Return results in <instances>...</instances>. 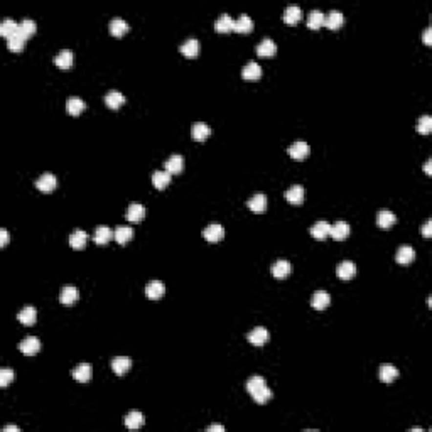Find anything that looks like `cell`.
I'll list each match as a JSON object with an SVG mask.
<instances>
[{"mask_svg":"<svg viewBox=\"0 0 432 432\" xmlns=\"http://www.w3.org/2000/svg\"><path fill=\"white\" fill-rule=\"evenodd\" d=\"M19 31V22L12 21V19H5V21L0 24V34H2L5 39H10L12 36H16Z\"/></svg>","mask_w":432,"mask_h":432,"instance_id":"37","label":"cell"},{"mask_svg":"<svg viewBox=\"0 0 432 432\" xmlns=\"http://www.w3.org/2000/svg\"><path fill=\"white\" fill-rule=\"evenodd\" d=\"M14 380H16L14 370H10V368H2V370H0V387H7L9 383H12Z\"/></svg>","mask_w":432,"mask_h":432,"instance_id":"46","label":"cell"},{"mask_svg":"<svg viewBox=\"0 0 432 432\" xmlns=\"http://www.w3.org/2000/svg\"><path fill=\"white\" fill-rule=\"evenodd\" d=\"M309 232H311V235L316 238V240H326V238L329 237L331 225L327 221H318L311 230H309Z\"/></svg>","mask_w":432,"mask_h":432,"instance_id":"26","label":"cell"},{"mask_svg":"<svg viewBox=\"0 0 432 432\" xmlns=\"http://www.w3.org/2000/svg\"><path fill=\"white\" fill-rule=\"evenodd\" d=\"M145 216V208L140 203H132L127 210V219L132 223H140Z\"/></svg>","mask_w":432,"mask_h":432,"instance_id":"18","label":"cell"},{"mask_svg":"<svg viewBox=\"0 0 432 432\" xmlns=\"http://www.w3.org/2000/svg\"><path fill=\"white\" fill-rule=\"evenodd\" d=\"M415 129H417V132H419V133L427 135V133L432 130V118L429 117V115H424V117H420L419 120H417Z\"/></svg>","mask_w":432,"mask_h":432,"instance_id":"45","label":"cell"},{"mask_svg":"<svg viewBox=\"0 0 432 432\" xmlns=\"http://www.w3.org/2000/svg\"><path fill=\"white\" fill-rule=\"evenodd\" d=\"M287 151L292 159H296V161H302V159H306L309 155V145L304 142V140H297V142H294L292 145H290Z\"/></svg>","mask_w":432,"mask_h":432,"instance_id":"6","label":"cell"},{"mask_svg":"<svg viewBox=\"0 0 432 432\" xmlns=\"http://www.w3.org/2000/svg\"><path fill=\"white\" fill-rule=\"evenodd\" d=\"M247 390H248V393L253 397V400H255L257 404H265V402H269L272 398V395H274V393H272V390L267 387L265 378H262V377L248 378Z\"/></svg>","mask_w":432,"mask_h":432,"instance_id":"1","label":"cell"},{"mask_svg":"<svg viewBox=\"0 0 432 432\" xmlns=\"http://www.w3.org/2000/svg\"><path fill=\"white\" fill-rule=\"evenodd\" d=\"M182 169H184V159H182V155L174 154V155H171V157L167 159L166 171L169 174H179Z\"/></svg>","mask_w":432,"mask_h":432,"instance_id":"24","label":"cell"},{"mask_svg":"<svg viewBox=\"0 0 432 432\" xmlns=\"http://www.w3.org/2000/svg\"><path fill=\"white\" fill-rule=\"evenodd\" d=\"M54 65L61 69H69L73 66V53L69 49H63L54 58Z\"/></svg>","mask_w":432,"mask_h":432,"instance_id":"33","label":"cell"},{"mask_svg":"<svg viewBox=\"0 0 432 432\" xmlns=\"http://www.w3.org/2000/svg\"><path fill=\"white\" fill-rule=\"evenodd\" d=\"M85 108H86L85 102L81 98H78V96H71V98L68 100V103H66V110H68V113L73 115V117H78Z\"/></svg>","mask_w":432,"mask_h":432,"instance_id":"41","label":"cell"},{"mask_svg":"<svg viewBox=\"0 0 432 432\" xmlns=\"http://www.w3.org/2000/svg\"><path fill=\"white\" fill-rule=\"evenodd\" d=\"M336 274L341 281H349V279H353L356 275V265L353 262H349V260H345V262H341L338 265Z\"/></svg>","mask_w":432,"mask_h":432,"instance_id":"12","label":"cell"},{"mask_svg":"<svg viewBox=\"0 0 432 432\" xmlns=\"http://www.w3.org/2000/svg\"><path fill=\"white\" fill-rule=\"evenodd\" d=\"M171 182V174L167 171H155L154 176H152V184L155 186L157 189H166Z\"/></svg>","mask_w":432,"mask_h":432,"instance_id":"40","label":"cell"},{"mask_svg":"<svg viewBox=\"0 0 432 432\" xmlns=\"http://www.w3.org/2000/svg\"><path fill=\"white\" fill-rule=\"evenodd\" d=\"M111 238H115V232L108 226H98L95 230V235H93V240L98 245H107Z\"/></svg>","mask_w":432,"mask_h":432,"instance_id":"16","label":"cell"},{"mask_svg":"<svg viewBox=\"0 0 432 432\" xmlns=\"http://www.w3.org/2000/svg\"><path fill=\"white\" fill-rule=\"evenodd\" d=\"M395 221H397V216L393 215L392 211H389V210H382V211H378L377 223H378L380 228H383V230L390 228V226H392Z\"/></svg>","mask_w":432,"mask_h":432,"instance_id":"34","label":"cell"},{"mask_svg":"<svg viewBox=\"0 0 432 432\" xmlns=\"http://www.w3.org/2000/svg\"><path fill=\"white\" fill-rule=\"evenodd\" d=\"M179 51H181V54H184L186 58H196V56L199 54V43H198V39H188L186 41L184 44H182V46L179 47Z\"/></svg>","mask_w":432,"mask_h":432,"instance_id":"28","label":"cell"},{"mask_svg":"<svg viewBox=\"0 0 432 432\" xmlns=\"http://www.w3.org/2000/svg\"><path fill=\"white\" fill-rule=\"evenodd\" d=\"M130 368H132V360H130L129 356H117V358L111 360V370H113L118 377L125 375Z\"/></svg>","mask_w":432,"mask_h":432,"instance_id":"8","label":"cell"},{"mask_svg":"<svg viewBox=\"0 0 432 432\" xmlns=\"http://www.w3.org/2000/svg\"><path fill=\"white\" fill-rule=\"evenodd\" d=\"M211 135V129L206 124H194L191 129V137L198 142H203Z\"/></svg>","mask_w":432,"mask_h":432,"instance_id":"36","label":"cell"},{"mask_svg":"<svg viewBox=\"0 0 432 432\" xmlns=\"http://www.w3.org/2000/svg\"><path fill=\"white\" fill-rule=\"evenodd\" d=\"M431 164H432V159H427V162H426V167H424V169H426V174H427V176H432Z\"/></svg>","mask_w":432,"mask_h":432,"instance_id":"51","label":"cell"},{"mask_svg":"<svg viewBox=\"0 0 432 432\" xmlns=\"http://www.w3.org/2000/svg\"><path fill=\"white\" fill-rule=\"evenodd\" d=\"M285 199L289 201L290 204H302L304 201V188L301 184H296L292 186V188H289L287 191H285Z\"/></svg>","mask_w":432,"mask_h":432,"instance_id":"14","label":"cell"},{"mask_svg":"<svg viewBox=\"0 0 432 432\" xmlns=\"http://www.w3.org/2000/svg\"><path fill=\"white\" fill-rule=\"evenodd\" d=\"M253 29V21L248 16H240L235 21V25H233V31L235 32H240V34H248V32H252Z\"/></svg>","mask_w":432,"mask_h":432,"instance_id":"27","label":"cell"},{"mask_svg":"<svg viewBox=\"0 0 432 432\" xmlns=\"http://www.w3.org/2000/svg\"><path fill=\"white\" fill-rule=\"evenodd\" d=\"M329 302H331L329 294L324 292V290L314 292V296H312V299H311V306L314 309H318V311H324V309L329 306Z\"/></svg>","mask_w":432,"mask_h":432,"instance_id":"17","label":"cell"},{"mask_svg":"<svg viewBox=\"0 0 432 432\" xmlns=\"http://www.w3.org/2000/svg\"><path fill=\"white\" fill-rule=\"evenodd\" d=\"M3 431L5 432H19V427L17 426H7V427H3Z\"/></svg>","mask_w":432,"mask_h":432,"instance_id":"52","label":"cell"},{"mask_svg":"<svg viewBox=\"0 0 432 432\" xmlns=\"http://www.w3.org/2000/svg\"><path fill=\"white\" fill-rule=\"evenodd\" d=\"M378 377H380V380H382L383 383H392L393 380L398 377V370L393 367V365L385 363V365H382V367H380Z\"/></svg>","mask_w":432,"mask_h":432,"instance_id":"20","label":"cell"},{"mask_svg":"<svg viewBox=\"0 0 432 432\" xmlns=\"http://www.w3.org/2000/svg\"><path fill=\"white\" fill-rule=\"evenodd\" d=\"M233 25H235V21L232 19V16H228V14H221L218 21L215 22V29H216V32H221V34H225V32L233 31Z\"/></svg>","mask_w":432,"mask_h":432,"instance_id":"30","label":"cell"},{"mask_svg":"<svg viewBox=\"0 0 432 432\" xmlns=\"http://www.w3.org/2000/svg\"><path fill=\"white\" fill-rule=\"evenodd\" d=\"M343 22H345V17H343V14L340 12V10H331V12L324 17V25H326L327 29H331V31H338V29H341Z\"/></svg>","mask_w":432,"mask_h":432,"instance_id":"11","label":"cell"},{"mask_svg":"<svg viewBox=\"0 0 432 432\" xmlns=\"http://www.w3.org/2000/svg\"><path fill=\"white\" fill-rule=\"evenodd\" d=\"M19 36H22L25 41L29 39L31 36L36 34V22L31 21V19H24L22 22H19V31H17Z\"/></svg>","mask_w":432,"mask_h":432,"instance_id":"35","label":"cell"},{"mask_svg":"<svg viewBox=\"0 0 432 432\" xmlns=\"http://www.w3.org/2000/svg\"><path fill=\"white\" fill-rule=\"evenodd\" d=\"M17 319H19V321H21L22 324H24V326H32V324L36 323V319H37V311H36V307H32V306H25V307L22 309V311L17 314Z\"/></svg>","mask_w":432,"mask_h":432,"instance_id":"23","label":"cell"},{"mask_svg":"<svg viewBox=\"0 0 432 432\" xmlns=\"http://www.w3.org/2000/svg\"><path fill=\"white\" fill-rule=\"evenodd\" d=\"M24 46H25V39L19 34L12 36L10 39H7V47H9L12 53H21V51L24 49Z\"/></svg>","mask_w":432,"mask_h":432,"instance_id":"44","label":"cell"},{"mask_svg":"<svg viewBox=\"0 0 432 432\" xmlns=\"http://www.w3.org/2000/svg\"><path fill=\"white\" fill-rule=\"evenodd\" d=\"M203 237L204 240H208L210 243H216V241L223 240L225 238V230H223L221 225H218V223H213V225L206 226L203 232Z\"/></svg>","mask_w":432,"mask_h":432,"instance_id":"5","label":"cell"},{"mask_svg":"<svg viewBox=\"0 0 432 432\" xmlns=\"http://www.w3.org/2000/svg\"><path fill=\"white\" fill-rule=\"evenodd\" d=\"M414 259H415V250L412 247H409V245H404V247H400L397 250L395 260L398 263H402V265L414 262Z\"/></svg>","mask_w":432,"mask_h":432,"instance_id":"25","label":"cell"},{"mask_svg":"<svg viewBox=\"0 0 432 432\" xmlns=\"http://www.w3.org/2000/svg\"><path fill=\"white\" fill-rule=\"evenodd\" d=\"M19 349H21L24 355L32 356V355H36V353L41 349V341L37 340V338H34V336H29V338H25L24 341H21V345H19Z\"/></svg>","mask_w":432,"mask_h":432,"instance_id":"9","label":"cell"},{"mask_svg":"<svg viewBox=\"0 0 432 432\" xmlns=\"http://www.w3.org/2000/svg\"><path fill=\"white\" fill-rule=\"evenodd\" d=\"M241 76H243V80H247V81H257V80H260V76H262V68H260V65H257L255 61H250L243 69H241Z\"/></svg>","mask_w":432,"mask_h":432,"instance_id":"13","label":"cell"},{"mask_svg":"<svg viewBox=\"0 0 432 432\" xmlns=\"http://www.w3.org/2000/svg\"><path fill=\"white\" fill-rule=\"evenodd\" d=\"M282 19H284V22H287V24H297V22L302 19V10L297 5H289L287 9H285Z\"/></svg>","mask_w":432,"mask_h":432,"instance_id":"39","label":"cell"},{"mask_svg":"<svg viewBox=\"0 0 432 432\" xmlns=\"http://www.w3.org/2000/svg\"><path fill=\"white\" fill-rule=\"evenodd\" d=\"M208 432H225V427L219 426V424H213V426L208 427Z\"/></svg>","mask_w":432,"mask_h":432,"instance_id":"49","label":"cell"},{"mask_svg":"<svg viewBox=\"0 0 432 432\" xmlns=\"http://www.w3.org/2000/svg\"><path fill=\"white\" fill-rule=\"evenodd\" d=\"M164 294H166V285H164V282L161 281H151L145 285V296L151 301L162 299Z\"/></svg>","mask_w":432,"mask_h":432,"instance_id":"2","label":"cell"},{"mask_svg":"<svg viewBox=\"0 0 432 432\" xmlns=\"http://www.w3.org/2000/svg\"><path fill=\"white\" fill-rule=\"evenodd\" d=\"M292 270V265L287 260H277V262L272 265V275L275 279H285Z\"/></svg>","mask_w":432,"mask_h":432,"instance_id":"19","label":"cell"},{"mask_svg":"<svg viewBox=\"0 0 432 432\" xmlns=\"http://www.w3.org/2000/svg\"><path fill=\"white\" fill-rule=\"evenodd\" d=\"M277 53V44L272 39H263L262 43L257 46V54L262 56V58H272Z\"/></svg>","mask_w":432,"mask_h":432,"instance_id":"21","label":"cell"},{"mask_svg":"<svg viewBox=\"0 0 432 432\" xmlns=\"http://www.w3.org/2000/svg\"><path fill=\"white\" fill-rule=\"evenodd\" d=\"M105 103L111 110H118L125 103V96L120 91H108L105 95Z\"/></svg>","mask_w":432,"mask_h":432,"instance_id":"29","label":"cell"},{"mask_svg":"<svg viewBox=\"0 0 432 432\" xmlns=\"http://www.w3.org/2000/svg\"><path fill=\"white\" fill-rule=\"evenodd\" d=\"M132 238H133V230L130 228V226H118V228L115 230V240H117V243L125 245L129 243Z\"/></svg>","mask_w":432,"mask_h":432,"instance_id":"43","label":"cell"},{"mask_svg":"<svg viewBox=\"0 0 432 432\" xmlns=\"http://www.w3.org/2000/svg\"><path fill=\"white\" fill-rule=\"evenodd\" d=\"M323 25H324V14L321 10H311L307 16V27L312 29V31H318Z\"/></svg>","mask_w":432,"mask_h":432,"instance_id":"42","label":"cell"},{"mask_svg":"<svg viewBox=\"0 0 432 432\" xmlns=\"http://www.w3.org/2000/svg\"><path fill=\"white\" fill-rule=\"evenodd\" d=\"M424 43H426L427 46H431V43H432L431 41V27H427L426 32H424Z\"/></svg>","mask_w":432,"mask_h":432,"instance_id":"50","label":"cell"},{"mask_svg":"<svg viewBox=\"0 0 432 432\" xmlns=\"http://www.w3.org/2000/svg\"><path fill=\"white\" fill-rule=\"evenodd\" d=\"M86 240H88V233L83 232V230H76V232H73L71 235H69V245H71L74 250H81V248H85Z\"/></svg>","mask_w":432,"mask_h":432,"instance_id":"32","label":"cell"},{"mask_svg":"<svg viewBox=\"0 0 432 432\" xmlns=\"http://www.w3.org/2000/svg\"><path fill=\"white\" fill-rule=\"evenodd\" d=\"M78 299H80V292H78V289L73 287V285L65 287L61 290V294H59V301H61V304H65V306H71Z\"/></svg>","mask_w":432,"mask_h":432,"instance_id":"15","label":"cell"},{"mask_svg":"<svg viewBox=\"0 0 432 432\" xmlns=\"http://www.w3.org/2000/svg\"><path fill=\"white\" fill-rule=\"evenodd\" d=\"M144 422H145V419H144L142 412H139V410H132L129 415L125 417V426L129 427V429H132V431L140 429V427L144 426Z\"/></svg>","mask_w":432,"mask_h":432,"instance_id":"31","label":"cell"},{"mask_svg":"<svg viewBox=\"0 0 432 432\" xmlns=\"http://www.w3.org/2000/svg\"><path fill=\"white\" fill-rule=\"evenodd\" d=\"M422 235L426 238H431L432 237V219H427L426 225L422 226Z\"/></svg>","mask_w":432,"mask_h":432,"instance_id":"47","label":"cell"},{"mask_svg":"<svg viewBox=\"0 0 432 432\" xmlns=\"http://www.w3.org/2000/svg\"><path fill=\"white\" fill-rule=\"evenodd\" d=\"M247 204L253 213H263V211L267 210V196L262 194V193H259V194L252 196Z\"/></svg>","mask_w":432,"mask_h":432,"instance_id":"22","label":"cell"},{"mask_svg":"<svg viewBox=\"0 0 432 432\" xmlns=\"http://www.w3.org/2000/svg\"><path fill=\"white\" fill-rule=\"evenodd\" d=\"M248 341L252 343V345H255V346H262V345H265L267 341H269V338H270V334H269V331H267V327H263V326H257V327H253V329L250 331V333H248Z\"/></svg>","mask_w":432,"mask_h":432,"instance_id":"4","label":"cell"},{"mask_svg":"<svg viewBox=\"0 0 432 432\" xmlns=\"http://www.w3.org/2000/svg\"><path fill=\"white\" fill-rule=\"evenodd\" d=\"M9 232H7V230H0V247H7V243H9Z\"/></svg>","mask_w":432,"mask_h":432,"instance_id":"48","label":"cell"},{"mask_svg":"<svg viewBox=\"0 0 432 432\" xmlns=\"http://www.w3.org/2000/svg\"><path fill=\"white\" fill-rule=\"evenodd\" d=\"M108 27H110V34L115 37H122L129 32V24H127L124 19H113Z\"/></svg>","mask_w":432,"mask_h":432,"instance_id":"38","label":"cell"},{"mask_svg":"<svg viewBox=\"0 0 432 432\" xmlns=\"http://www.w3.org/2000/svg\"><path fill=\"white\" fill-rule=\"evenodd\" d=\"M56 186H58V179H56V176L51 173L43 174V176L36 181V188L39 189L41 193H53Z\"/></svg>","mask_w":432,"mask_h":432,"instance_id":"3","label":"cell"},{"mask_svg":"<svg viewBox=\"0 0 432 432\" xmlns=\"http://www.w3.org/2000/svg\"><path fill=\"white\" fill-rule=\"evenodd\" d=\"M91 375H93V368H91V365H88V363L78 365V367L73 370V378L76 380V382H81V383L90 382Z\"/></svg>","mask_w":432,"mask_h":432,"instance_id":"10","label":"cell"},{"mask_svg":"<svg viewBox=\"0 0 432 432\" xmlns=\"http://www.w3.org/2000/svg\"><path fill=\"white\" fill-rule=\"evenodd\" d=\"M349 233H351V228H349V225L346 221L334 223V225L331 226V232H329L331 237H333L334 240H338V241L346 240V238L349 237Z\"/></svg>","mask_w":432,"mask_h":432,"instance_id":"7","label":"cell"}]
</instances>
